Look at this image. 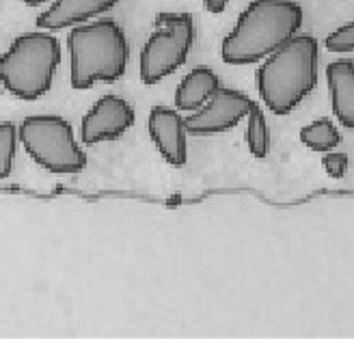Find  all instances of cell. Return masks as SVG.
I'll list each match as a JSON object with an SVG mask.
<instances>
[{"label": "cell", "instance_id": "7", "mask_svg": "<svg viewBox=\"0 0 354 339\" xmlns=\"http://www.w3.org/2000/svg\"><path fill=\"white\" fill-rule=\"evenodd\" d=\"M253 109V100L238 91V89L221 86L201 111L188 115L186 126L192 136H212L236 128L242 119L249 117Z\"/></svg>", "mask_w": 354, "mask_h": 339}, {"label": "cell", "instance_id": "9", "mask_svg": "<svg viewBox=\"0 0 354 339\" xmlns=\"http://www.w3.org/2000/svg\"><path fill=\"white\" fill-rule=\"evenodd\" d=\"M147 130L158 152L171 167H184L188 160V126L180 111L169 106H153L149 111Z\"/></svg>", "mask_w": 354, "mask_h": 339}, {"label": "cell", "instance_id": "8", "mask_svg": "<svg viewBox=\"0 0 354 339\" xmlns=\"http://www.w3.org/2000/svg\"><path fill=\"white\" fill-rule=\"evenodd\" d=\"M134 126V109L119 95L100 98L91 111L82 117L80 138L86 145L115 140Z\"/></svg>", "mask_w": 354, "mask_h": 339}, {"label": "cell", "instance_id": "15", "mask_svg": "<svg viewBox=\"0 0 354 339\" xmlns=\"http://www.w3.org/2000/svg\"><path fill=\"white\" fill-rule=\"evenodd\" d=\"M20 140V128L15 123H0V177L11 175L13 163L17 158V143Z\"/></svg>", "mask_w": 354, "mask_h": 339}, {"label": "cell", "instance_id": "4", "mask_svg": "<svg viewBox=\"0 0 354 339\" xmlns=\"http://www.w3.org/2000/svg\"><path fill=\"white\" fill-rule=\"evenodd\" d=\"M59 63L61 44L52 30L17 35L3 57L5 89L17 100H39L52 89Z\"/></svg>", "mask_w": 354, "mask_h": 339}, {"label": "cell", "instance_id": "16", "mask_svg": "<svg viewBox=\"0 0 354 339\" xmlns=\"http://www.w3.org/2000/svg\"><path fill=\"white\" fill-rule=\"evenodd\" d=\"M328 52H337V55H346V52H354V20L335 28L326 42H324Z\"/></svg>", "mask_w": 354, "mask_h": 339}, {"label": "cell", "instance_id": "18", "mask_svg": "<svg viewBox=\"0 0 354 339\" xmlns=\"http://www.w3.org/2000/svg\"><path fill=\"white\" fill-rule=\"evenodd\" d=\"M229 5V0H203V7L209 13H223Z\"/></svg>", "mask_w": 354, "mask_h": 339}, {"label": "cell", "instance_id": "5", "mask_svg": "<svg viewBox=\"0 0 354 339\" xmlns=\"http://www.w3.org/2000/svg\"><path fill=\"white\" fill-rule=\"evenodd\" d=\"M20 138L28 156L50 173L76 175L86 167L72 123L59 115H30L20 123Z\"/></svg>", "mask_w": 354, "mask_h": 339}, {"label": "cell", "instance_id": "3", "mask_svg": "<svg viewBox=\"0 0 354 339\" xmlns=\"http://www.w3.org/2000/svg\"><path fill=\"white\" fill-rule=\"evenodd\" d=\"M69 82L78 91L97 82H117L128 69L130 44L115 20L74 26L67 37Z\"/></svg>", "mask_w": 354, "mask_h": 339}, {"label": "cell", "instance_id": "10", "mask_svg": "<svg viewBox=\"0 0 354 339\" xmlns=\"http://www.w3.org/2000/svg\"><path fill=\"white\" fill-rule=\"evenodd\" d=\"M121 0H55L39 17L37 26L41 30H63L86 24L93 17L106 13L119 5Z\"/></svg>", "mask_w": 354, "mask_h": 339}, {"label": "cell", "instance_id": "14", "mask_svg": "<svg viewBox=\"0 0 354 339\" xmlns=\"http://www.w3.org/2000/svg\"><path fill=\"white\" fill-rule=\"evenodd\" d=\"M246 119H249V126H246V145H249L255 158L263 160L270 152V130L259 102H253V109Z\"/></svg>", "mask_w": 354, "mask_h": 339}, {"label": "cell", "instance_id": "6", "mask_svg": "<svg viewBox=\"0 0 354 339\" xmlns=\"http://www.w3.org/2000/svg\"><path fill=\"white\" fill-rule=\"evenodd\" d=\"M192 39L194 24L188 13H158L153 33L140 50V80L145 84H158L180 69L190 55Z\"/></svg>", "mask_w": 354, "mask_h": 339}, {"label": "cell", "instance_id": "19", "mask_svg": "<svg viewBox=\"0 0 354 339\" xmlns=\"http://www.w3.org/2000/svg\"><path fill=\"white\" fill-rule=\"evenodd\" d=\"M24 5L28 7H37V5H44V3H50V0H22Z\"/></svg>", "mask_w": 354, "mask_h": 339}, {"label": "cell", "instance_id": "12", "mask_svg": "<svg viewBox=\"0 0 354 339\" xmlns=\"http://www.w3.org/2000/svg\"><path fill=\"white\" fill-rule=\"evenodd\" d=\"M326 82L335 117L354 130V61L339 59L326 67Z\"/></svg>", "mask_w": 354, "mask_h": 339}, {"label": "cell", "instance_id": "2", "mask_svg": "<svg viewBox=\"0 0 354 339\" xmlns=\"http://www.w3.org/2000/svg\"><path fill=\"white\" fill-rule=\"evenodd\" d=\"M317 74L320 44L313 35L298 33L259 65L255 84L263 106L274 115H290L317 86Z\"/></svg>", "mask_w": 354, "mask_h": 339}, {"label": "cell", "instance_id": "17", "mask_svg": "<svg viewBox=\"0 0 354 339\" xmlns=\"http://www.w3.org/2000/svg\"><path fill=\"white\" fill-rule=\"evenodd\" d=\"M322 167H324V171H326L330 177H335V180H342V177L348 173L350 160H348L346 154L328 152V154H324V158H322Z\"/></svg>", "mask_w": 354, "mask_h": 339}, {"label": "cell", "instance_id": "11", "mask_svg": "<svg viewBox=\"0 0 354 339\" xmlns=\"http://www.w3.org/2000/svg\"><path fill=\"white\" fill-rule=\"evenodd\" d=\"M221 89V80L214 69L209 67H194L182 78L175 89V109L180 113H197L216 95Z\"/></svg>", "mask_w": 354, "mask_h": 339}, {"label": "cell", "instance_id": "13", "mask_svg": "<svg viewBox=\"0 0 354 339\" xmlns=\"http://www.w3.org/2000/svg\"><path fill=\"white\" fill-rule=\"evenodd\" d=\"M300 140L311 152L328 154L342 143V134L330 119H317L300 130Z\"/></svg>", "mask_w": 354, "mask_h": 339}, {"label": "cell", "instance_id": "1", "mask_svg": "<svg viewBox=\"0 0 354 339\" xmlns=\"http://www.w3.org/2000/svg\"><path fill=\"white\" fill-rule=\"evenodd\" d=\"M303 26V7L294 0H253L223 39L221 57L227 65L266 61L292 42Z\"/></svg>", "mask_w": 354, "mask_h": 339}]
</instances>
